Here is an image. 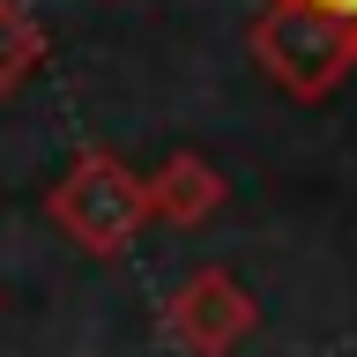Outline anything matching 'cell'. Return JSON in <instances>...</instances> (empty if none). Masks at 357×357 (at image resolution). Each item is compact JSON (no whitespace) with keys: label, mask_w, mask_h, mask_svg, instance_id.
Instances as JSON below:
<instances>
[{"label":"cell","mask_w":357,"mask_h":357,"mask_svg":"<svg viewBox=\"0 0 357 357\" xmlns=\"http://www.w3.org/2000/svg\"><path fill=\"white\" fill-rule=\"evenodd\" d=\"M45 67V22L30 15V0H0V97H15Z\"/></svg>","instance_id":"cell-5"},{"label":"cell","mask_w":357,"mask_h":357,"mask_svg":"<svg viewBox=\"0 0 357 357\" xmlns=\"http://www.w3.org/2000/svg\"><path fill=\"white\" fill-rule=\"evenodd\" d=\"M253 60L275 89H290L298 105H320L328 89H342V75L357 67V22L328 15L312 0H268L253 15Z\"/></svg>","instance_id":"cell-1"},{"label":"cell","mask_w":357,"mask_h":357,"mask_svg":"<svg viewBox=\"0 0 357 357\" xmlns=\"http://www.w3.org/2000/svg\"><path fill=\"white\" fill-rule=\"evenodd\" d=\"M142 194H149L156 223H208L223 208V172L208 156H194V149H172L149 178H142Z\"/></svg>","instance_id":"cell-4"},{"label":"cell","mask_w":357,"mask_h":357,"mask_svg":"<svg viewBox=\"0 0 357 357\" xmlns=\"http://www.w3.org/2000/svg\"><path fill=\"white\" fill-rule=\"evenodd\" d=\"M312 8H328V15H350V22H357V0H312Z\"/></svg>","instance_id":"cell-6"},{"label":"cell","mask_w":357,"mask_h":357,"mask_svg":"<svg viewBox=\"0 0 357 357\" xmlns=\"http://www.w3.org/2000/svg\"><path fill=\"white\" fill-rule=\"evenodd\" d=\"M164 328H172V342L186 357H231L245 335L261 328V305H253V290L231 268H194L164 298Z\"/></svg>","instance_id":"cell-3"},{"label":"cell","mask_w":357,"mask_h":357,"mask_svg":"<svg viewBox=\"0 0 357 357\" xmlns=\"http://www.w3.org/2000/svg\"><path fill=\"white\" fill-rule=\"evenodd\" d=\"M45 216L60 223V238H75L82 253L119 261V253L142 238V223H149V194H142V172H127L112 149H82L60 172Z\"/></svg>","instance_id":"cell-2"}]
</instances>
